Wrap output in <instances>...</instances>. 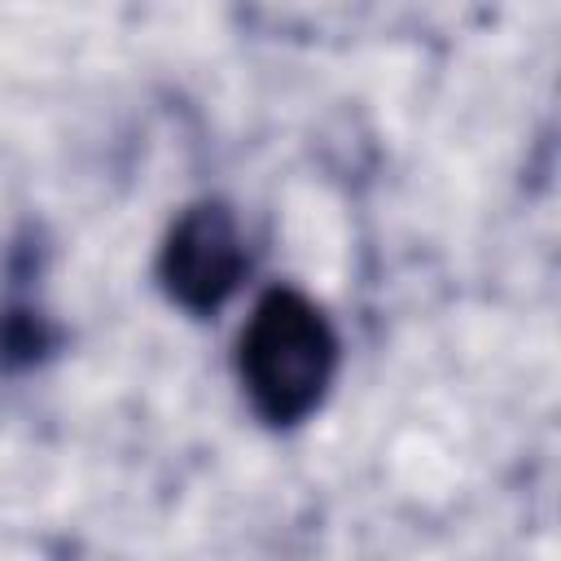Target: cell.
Masks as SVG:
<instances>
[{"label": "cell", "mask_w": 561, "mask_h": 561, "mask_svg": "<svg viewBox=\"0 0 561 561\" xmlns=\"http://www.w3.org/2000/svg\"><path fill=\"white\" fill-rule=\"evenodd\" d=\"M337 333L320 302L289 285L267 289L237 337L245 403L272 430L307 421L337 377Z\"/></svg>", "instance_id": "obj_1"}, {"label": "cell", "mask_w": 561, "mask_h": 561, "mask_svg": "<svg viewBox=\"0 0 561 561\" xmlns=\"http://www.w3.org/2000/svg\"><path fill=\"white\" fill-rule=\"evenodd\" d=\"M250 267L237 215L224 202H193L175 215L158 250V280L167 298L193 316L219 311Z\"/></svg>", "instance_id": "obj_2"}, {"label": "cell", "mask_w": 561, "mask_h": 561, "mask_svg": "<svg viewBox=\"0 0 561 561\" xmlns=\"http://www.w3.org/2000/svg\"><path fill=\"white\" fill-rule=\"evenodd\" d=\"M57 346V329L48 316L31 302H4L0 307V364L4 368H31Z\"/></svg>", "instance_id": "obj_3"}]
</instances>
